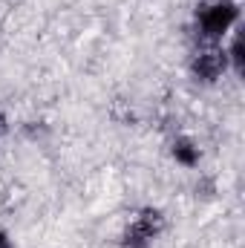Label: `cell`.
I'll return each mask as SVG.
<instances>
[{
	"instance_id": "cell-2",
	"label": "cell",
	"mask_w": 245,
	"mask_h": 248,
	"mask_svg": "<svg viewBox=\"0 0 245 248\" xmlns=\"http://www.w3.org/2000/svg\"><path fill=\"white\" fill-rule=\"evenodd\" d=\"M165 231V217L159 208H141L136 217H130L122 234V248H150L153 240Z\"/></svg>"
},
{
	"instance_id": "cell-5",
	"label": "cell",
	"mask_w": 245,
	"mask_h": 248,
	"mask_svg": "<svg viewBox=\"0 0 245 248\" xmlns=\"http://www.w3.org/2000/svg\"><path fill=\"white\" fill-rule=\"evenodd\" d=\"M0 248H15V246H12V240H9V234H6V231H0Z\"/></svg>"
},
{
	"instance_id": "cell-4",
	"label": "cell",
	"mask_w": 245,
	"mask_h": 248,
	"mask_svg": "<svg viewBox=\"0 0 245 248\" xmlns=\"http://www.w3.org/2000/svg\"><path fill=\"white\" fill-rule=\"evenodd\" d=\"M170 156L176 159V165H182V168H196L199 162H202V150H199V144L190 139V136H176L173 139V144H170Z\"/></svg>"
},
{
	"instance_id": "cell-1",
	"label": "cell",
	"mask_w": 245,
	"mask_h": 248,
	"mask_svg": "<svg viewBox=\"0 0 245 248\" xmlns=\"http://www.w3.org/2000/svg\"><path fill=\"white\" fill-rule=\"evenodd\" d=\"M240 26L237 0H202L193 15V29L199 44H225V38Z\"/></svg>"
},
{
	"instance_id": "cell-6",
	"label": "cell",
	"mask_w": 245,
	"mask_h": 248,
	"mask_svg": "<svg viewBox=\"0 0 245 248\" xmlns=\"http://www.w3.org/2000/svg\"><path fill=\"white\" fill-rule=\"evenodd\" d=\"M3 136H6V116H3V110H0V141H3Z\"/></svg>"
},
{
	"instance_id": "cell-3",
	"label": "cell",
	"mask_w": 245,
	"mask_h": 248,
	"mask_svg": "<svg viewBox=\"0 0 245 248\" xmlns=\"http://www.w3.org/2000/svg\"><path fill=\"white\" fill-rule=\"evenodd\" d=\"M190 72L202 84H214L228 72L225 44H199L190 55Z\"/></svg>"
}]
</instances>
